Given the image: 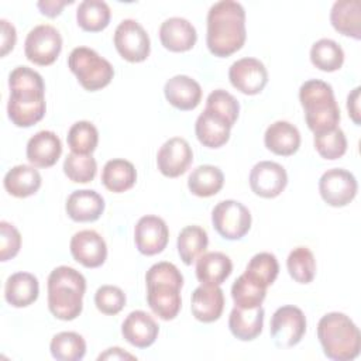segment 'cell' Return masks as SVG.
<instances>
[{
	"instance_id": "6da1fadb",
	"label": "cell",
	"mask_w": 361,
	"mask_h": 361,
	"mask_svg": "<svg viewBox=\"0 0 361 361\" xmlns=\"http://www.w3.org/2000/svg\"><path fill=\"white\" fill-rule=\"evenodd\" d=\"M10 97L7 114L17 127H31L45 116V85L42 76L28 66H17L8 75Z\"/></svg>"
},
{
	"instance_id": "7a4b0ae2",
	"label": "cell",
	"mask_w": 361,
	"mask_h": 361,
	"mask_svg": "<svg viewBox=\"0 0 361 361\" xmlns=\"http://www.w3.org/2000/svg\"><path fill=\"white\" fill-rule=\"evenodd\" d=\"M245 11L238 1L221 0L207 13L206 44L219 58H226L243 48L245 42Z\"/></svg>"
},
{
	"instance_id": "3957f363",
	"label": "cell",
	"mask_w": 361,
	"mask_h": 361,
	"mask_svg": "<svg viewBox=\"0 0 361 361\" xmlns=\"http://www.w3.org/2000/svg\"><path fill=\"white\" fill-rule=\"evenodd\" d=\"M145 282L147 302L152 313L162 320L175 319L182 306L183 276L180 271L171 262H157L147 271Z\"/></svg>"
},
{
	"instance_id": "277c9868",
	"label": "cell",
	"mask_w": 361,
	"mask_h": 361,
	"mask_svg": "<svg viewBox=\"0 0 361 361\" xmlns=\"http://www.w3.org/2000/svg\"><path fill=\"white\" fill-rule=\"evenodd\" d=\"M48 309L59 320H75L83 309L85 276L72 267L61 265L48 276Z\"/></svg>"
},
{
	"instance_id": "5b68a950",
	"label": "cell",
	"mask_w": 361,
	"mask_h": 361,
	"mask_svg": "<svg viewBox=\"0 0 361 361\" xmlns=\"http://www.w3.org/2000/svg\"><path fill=\"white\" fill-rule=\"evenodd\" d=\"M317 338L327 358L351 361L361 350V334L355 323L344 313L331 312L317 323Z\"/></svg>"
},
{
	"instance_id": "8992f818",
	"label": "cell",
	"mask_w": 361,
	"mask_h": 361,
	"mask_svg": "<svg viewBox=\"0 0 361 361\" xmlns=\"http://www.w3.org/2000/svg\"><path fill=\"white\" fill-rule=\"evenodd\" d=\"M299 100L310 131L320 134L338 127L340 107L329 83L319 79L306 80L299 89Z\"/></svg>"
},
{
	"instance_id": "52a82bcc",
	"label": "cell",
	"mask_w": 361,
	"mask_h": 361,
	"mask_svg": "<svg viewBox=\"0 0 361 361\" xmlns=\"http://www.w3.org/2000/svg\"><path fill=\"white\" fill-rule=\"evenodd\" d=\"M68 66L82 87L89 92L106 87L114 76L111 63L87 47L73 48L68 56Z\"/></svg>"
},
{
	"instance_id": "ba28073f",
	"label": "cell",
	"mask_w": 361,
	"mask_h": 361,
	"mask_svg": "<svg viewBox=\"0 0 361 361\" xmlns=\"http://www.w3.org/2000/svg\"><path fill=\"white\" fill-rule=\"evenodd\" d=\"M212 223L223 238L240 240L251 227V213L237 200H221L212 212Z\"/></svg>"
},
{
	"instance_id": "9c48e42d",
	"label": "cell",
	"mask_w": 361,
	"mask_h": 361,
	"mask_svg": "<svg viewBox=\"0 0 361 361\" xmlns=\"http://www.w3.org/2000/svg\"><path fill=\"white\" fill-rule=\"evenodd\" d=\"M62 49L59 31L49 24L34 27L25 38L24 54L27 59L39 66H48L56 61Z\"/></svg>"
},
{
	"instance_id": "30bf717a",
	"label": "cell",
	"mask_w": 361,
	"mask_h": 361,
	"mask_svg": "<svg viewBox=\"0 0 361 361\" xmlns=\"http://www.w3.org/2000/svg\"><path fill=\"white\" fill-rule=\"evenodd\" d=\"M269 331L276 347L290 348L296 345L306 333V316L296 306H281L272 314Z\"/></svg>"
},
{
	"instance_id": "8fae6325",
	"label": "cell",
	"mask_w": 361,
	"mask_h": 361,
	"mask_svg": "<svg viewBox=\"0 0 361 361\" xmlns=\"http://www.w3.org/2000/svg\"><path fill=\"white\" fill-rule=\"evenodd\" d=\"M114 47L128 62H142L148 58L151 42L144 27L131 18L123 20L114 31Z\"/></svg>"
},
{
	"instance_id": "7c38bea8",
	"label": "cell",
	"mask_w": 361,
	"mask_h": 361,
	"mask_svg": "<svg viewBox=\"0 0 361 361\" xmlns=\"http://www.w3.org/2000/svg\"><path fill=\"white\" fill-rule=\"evenodd\" d=\"M357 189L355 176L343 168L329 169L319 179L320 196L333 207L347 206L355 197Z\"/></svg>"
},
{
	"instance_id": "4fadbf2b",
	"label": "cell",
	"mask_w": 361,
	"mask_h": 361,
	"mask_svg": "<svg viewBox=\"0 0 361 361\" xmlns=\"http://www.w3.org/2000/svg\"><path fill=\"white\" fill-rule=\"evenodd\" d=\"M228 79L238 92L254 96L262 92L268 82V72L264 63L255 58H241L231 63Z\"/></svg>"
},
{
	"instance_id": "5bb4252c",
	"label": "cell",
	"mask_w": 361,
	"mask_h": 361,
	"mask_svg": "<svg viewBox=\"0 0 361 361\" xmlns=\"http://www.w3.org/2000/svg\"><path fill=\"white\" fill-rule=\"evenodd\" d=\"M288 183L285 168L274 161H261L250 172L251 190L261 197L272 199L279 196Z\"/></svg>"
},
{
	"instance_id": "9a60e30c",
	"label": "cell",
	"mask_w": 361,
	"mask_h": 361,
	"mask_svg": "<svg viewBox=\"0 0 361 361\" xmlns=\"http://www.w3.org/2000/svg\"><path fill=\"white\" fill-rule=\"evenodd\" d=\"M193 161V151L189 142L180 137L166 140L158 154L157 165L159 172L168 178H178L183 175Z\"/></svg>"
},
{
	"instance_id": "2e32d148",
	"label": "cell",
	"mask_w": 361,
	"mask_h": 361,
	"mask_svg": "<svg viewBox=\"0 0 361 361\" xmlns=\"http://www.w3.org/2000/svg\"><path fill=\"white\" fill-rule=\"evenodd\" d=\"M169 240L166 223L152 214L142 216L134 228V241L138 251L144 255H155L165 250Z\"/></svg>"
},
{
	"instance_id": "e0dca14e",
	"label": "cell",
	"mask_w": 361,
	"mask_h": 361,
	"mask_svg": "<svg viewBox=\"0 0 361 361\" xmlns=\"http://www.w3.org/2000/svg\"><path fill=\"white\" fill-rule=\"evenodd\" d=\"M71 254L75 261L86 268H97L107 258V245L103 237L94 230H82L71 238Z\"/></svg>"
},
{
	"instance_id": "ac0fdd59",
	"label": "cell",
	"mask_w": 361,
	"mask_h": 361,
	"mask_svg": "<svg viewBox=\"0 0 361 361\" xmlns=\"http://www.w3.org/2000/svg\"><path fill=\"white\" fill-rule=\"evenodd\" d=\"M159 327L154 317L144 310L131 312L121 324L123 337L137 348L152 345L158 337Z\"/></svg>"
},
{
	"instance_id": "d6986e66",
	"label": "cell",
	"mask_w": 361,
	"mask_h": 361,
	"mask_svg": "<svg viewBox=\"0 0 361 361\" xmlns=\"http://www.w3.org/2000/svg\"><path fill=\"white\" fill-rule=\"evenodd\" d=\"M25 154L32 166L49 168L59 159L62 154V144L54 131L42 130L28 140Z\"/></svg>"
},
{
	"instance_id": "ffe728a7",
	"label": "cell",
	"mask_w": 361,
	"mask_h": 361,
	"mask_svg": "<svg viewBox=\"0 0 361 361\" xmlns=\"http://www.w3.org/2000/svg\"><path fill=\"white\" fill-rule=\"evenodd\" d=\"M190 309L195 319L212 323L220 319L224 309V295L217 285H200L192 293Z\"/></svg>"
},
{
	"instance_id": "44dd1931",
	"label": "cell",
	"mask_w": 361,
	"mask_h": 361,
	"mask_svg": "<svg viewBox=\"0 0 361 361\" xmlns=\"http://www.w3.org/2000/svg\"><path fill=\"white\" fill-rule=\"evenodd\" d=\"M161 44L172 52H185L193 48L197 34L190 21L182 17L166 18L159 27Z\"/></svg>"
},
{
	"instance_id": "7402d4cb",
	"label": "cell",
	"mask_w": 361,
	"mask_h": 361,
	"mask_svg": "<svg viewBox=\"0 0 361 361\" xmlns=\"http://www.w3.org/2000/svg\"><path fill=\"white\" fill-rule=\"evenodd\" d=\"M165 99L178 110H193L202 100L200 85L186 75H176L166 80L164 86Z\"/></svg>"
},
{
	"instance_id": "603a6c76",
	"label": "cell",
	"mask_w": 361,
	"mask_h": 361,
	"mask_svg": "<svg viewBox=\"0 0 361 361\" xmlns=\"http://www.w3.org/2000/svg\"><path fill=\"white\" fill-rule=\"evenodd\" d=\"M65 210L73 221H96L104 210V199L92 189L75 190L69 195Z\"/></svg>"
},
{
	"instance_id": "cb8c5ba5",
	"label": "cell",
	"mask_w": 361,
	"mask_h": 361,
	"mask_svg": "<svg viewBox=\"0 0 361 361\" xmlns=\"http://www.w3.org/2000/svg\"><path fill=\"white\" fill-rule=\"evenodd\" d=\"M265 147L281 157L293 155L300 147V133L289 121L278 120L268 126L264 134Z\"/></svg>"
},
{
	"instance_id": "d4e9b609",
	"label": "cell",
	"mask_w": 361,
	"mask_h": 361,
	"mask_svg": "<svg viewBox=\"0 0 361 361\" xmlns=\"http://www.w3.org/2000/svg\"><path fill=\"white\" fill-rule=\"evenodd\" d=\"M38 279L30 272L10 275L4 285V299L13 307H27L38 299Z\"/></svg>"
},
{
	"instance_id": "484cf974",
	"label": "cell",
	"mask_w": 361,
	"mask_h": 361,
	"mask_svg": "<svg viewBox=\"0 0 361 361\" xmlns=\"http://www.w3.org/2000/svg\"><path fill=\"white\" fill-rule=\"evenodd\" d=\"M333 28L354 39L361 38V3L358 0H337L330 11Z\"/></svg>"
},
{
	"instance_id": "4316f807",
	"label": "cell",
	"mask_w": 361,
	"mask_h": 361,
	"mask_svg": "<svg viewBox=\"0 0 361 361\" xmlns=\"http://www.w3.org/2000/svg\"><path fill=\"white\" fill-rule=\"evenodd\" d=\"M264 326V309L257 306L252 309H243L234 306L228 317V329L231 334L241 341H251L257 338Z\"/></svg>"
},
{
	"instance_id": "83f0119b",
	"label": "cell",
	"mask_w": 361,
	"mask_h": 361,
	"mask_svg": "<svg viewBox=\"0 0 361 361\" xmlns=\"http://www.w3.org/2000/svg\"><path fill=\"white\" fill-rule=\"evenodd\" d=\"M231 271V259L220 251L202 254L196 262V278L203 285L220 286L230 276Z\"/></svg>"
},
{
	"instance_id": "f1b7e54d",
	"label": "cell",
	"mask_w": 361,
	"mask_h": 361,
	"mask_svg": "<svg viewBox=\"0 0 361 361\" xmlns=\"http://www.w3.org/2000/svg\"><path fill=\"white\" fill-rule=\"evenodd\" d=\"M231 127L220 117L204 110L196 118L195 133L200 144L207 148H220L230 138Z\"/></svg>"
},
{
	"instance_id": "f546056e",
	"label": "cell",
	"mask_w": 361,
	"mask_h": 361,
	"mask_svg": "<svg viewBox=\"0 0 361 361\" xmlns=\"http://www.w3.org/2000/svg\"><path fill=\"white\" fill-rule=\"evenodd\" d=\"M3 185L11 196L28 197L41 188V175L34 166L16 165L4 175Z\"/></svg>"
},
{
	"instance_id": "4dcf8cb0",
	"label": "cell",
	"mask_w": 361,
	"mask_h": 361,
	"mask_svg": "<svg viewBox=\"0 0 361 361\" xmlns=\"http://www.w3.org/2000/svg\"><path fill=\"white\" fill-rule=\"evenodd\" d=\"M137 180V171L134 165L121 158H114L106 162L102 171V183L114 193H121L134 186Z\"/></svg>"
},
{
	"instance_id": "1f68e13d",
	"label": "cell",
	"mask_w": 361,
	"mask_h": 361,
	"mask_svg": "<svg viewBox=\"0 0 361 361\" xmlns=\"http://www.w3.org/2000/svg\"><path fill=\"white\" fill-rule=\"evenodd\" d=\"M224 185V175L214 165H200L195 168L188 178V188L192 195L210 197L220 192Z\"/></svg>"
},
{
	"instance_id": "d6a6232c",
	"label": "cell",
	"mask_w": 361,
	"mask_h": 361,
	"mask_svg": "<svg viewBox=\"0 0 361 361\" xmlns=\"http://www.w3.org/2000/svg\"><path fill=\"white\" fill-rule=\"evenodd\" d=\"M110 7L102 0H83L76 10L78 25L89 32H99L110 23Z\"/></svg>"
},
{
	"instance_id": "836d02e7",
	"label": "cell",
	"mask_w": 361,
	"mask_h": 361,
	"mask_svg": "<svg viewBox=\"0 0 361 361\" xmlns=\"http://www.w3.org/2000/svg\"><path fill=\"white\" fill-rule=\"evenodd\" d=\"M209 245V237L200 226H186L178 235V252L183 264L192 265Z\"/></svg>"
},
{
	"instance_id": "e575fe53",
	"label": "cell",
	"mask_w": 361,
	"mask_h": 361,
	"mask_svg": "<svg viewBox=\"0 0 361 361\" xmlns=\"http://www.w3.org/2000/svg\"><path fill=\"white\" fill-rule=\"evenodd\" d=\"M49 350L58 361H79L86 354V341L75 331H61L52 337Z\"/></svg>"
},
{
	"instance_id": "d590c367",
	"label": "cell",
	"mask_w": 361,
	"mask_h": 361,
	"mask_svg": "<svg viewBox=\"0 0 361 361\" xmlns=\"http://www.w3.org/2000/svg\"><path fill=\"white\" fill-rule=\"evenodd\" d=\"M310 61L323 72H334L343 66L344 51L336 41L322 38L312 45Z\"/></svg>"
},
{
	"instance_id": "8d00e7d4",
	"label": "cell",
	"mask_w": 361,
	"mask_h": 361,
	"mask_svg": "<svg viewBox=\"0 0 361 361\" xmlns=\"http://www.w3.org/2000/svg\"><path fill=\"white\" fill-rule=\"evenodd\" d=\"M66 141L72 152L92 155L99 142V131L90 121H76L69 128Z\"/></svg>"
},
{
	"instance_id": "74e56055",
	"label": "cell",
	"mask_w": 361,
	"mask_h": 361,
	"mask_svg": "<svg viewBox=\"0 0 361 361\" xmlns=\"http://www.w3.org/2000/svg\"><path fill=\"white\" fill-rule=\"evenodd\" d=\"M244 274L261 286L268 288L279 274L278 259L271 252H258L250 259Z\"/></svg>"
},
{
	"instance_id": "f35d334b",
	"label": "cell",
	"mask_w": 361,
	"mask_h": 361,
	"mask_svg": "<svg viewBox=\"0 0 361 361\" xmlns=\"http://www.w3.org/2000/svg\"><path fill=\"white\" fill-rule=\"evenodd\" d=\"M267 295V288L250 279L245 274L240 275L231 286V298L237 307L252 309L261 306Z\"/></svg>"
},
{
	"instance_id": "ab89813d",
	"label": "cell",
	"mask_w": 361,
	"mask_h": 361,
	"mask_svg": "<svg viewBox=\"0 0 361 361\" xmlns=\"http://www.w3.org/2000/svg\"><path fill=\"white\" fill-rule=\"evenodd\" d=\"M286 268L293 281L310 283L316 274V259L307 247L293 248L286 259Z\"/></svg>"
},
{
	"instance_id": "60d3db41",
	"label": "cell",
	"mask_w": 361,
	"mask_h": 361,
	"mask_svg": "<svg viewBox=\"0 0 361 361\" xmlns=\"http://www.w3.org/2000/svg\"><path fill=\"white\" fill-rule=\"evenodd\" d=\"M204 110L213 113L214 116L226 121L230 127H233L238 118L240 104L231 93L223 89H216L207 96Z\"/></svg>"
},
{
	"instance_id": "b9f144b4",
	"label": "cell",
	"mask_w": 361,
	"mask_h": 361,
	"mask_svg": "<svg viewBox=\"0 0 361 361\" xmlns=\"http://www.w3.org/2000/svg\"><path fill=\"white\" fill-rule=\"evenodd\" d=\"M97 164L92 155L71 152L63 161V172L69 180L76 183L92 182L96 176Z\"/></svg>"
},
{
	"instance_id": "7bdbcfd3",
	"label": "cell",
	"mask_w": 361,
	"mask_h": 361,
	"mask_svg": "<svg viewBox=\"0 0 361 361\" xmlns=\"http://www.w3.org/2000/svg\"><path fill=\"white\" fill-rule=\"evenodd\" d=\"M314 148L324 159L341 158L347 151V138L340 127L314 134Z\"/></svg>"
},
{
	"instance_id": "ee69618b",
	"label": "cell",
	"mask_w": 361,
	"mask_h": 361,
	"mask_svg": "<svg viewBox=\"0 0 361 361\" xmlns=\"http://www.w3.org/2000/svg\"><path fill=\"white\" fill-rule=\"evenodd\" d=\"M94 305L103 314L114 316L123 310L126 305V295L118 286L103 285L94 293Z\"/></svg>"
},
{
	"instance_id": "f6af8a7d",
	"label": "cell",
	"mask_w": 361,
	"mask_h": 361,
	"mask_svg": "<svg viewBox=\"0 0 361 361\" xmlns=\"http://www.w3.org/2000/svg\"><path fill=\"white\" fill-rule=\"evenodd\" d=\"M21 247L20 231L7 221H0V261L14 258Z\"/></svg>"
},
{
	"instance_id": "bcb514c9",
	"label": "cell",
	"mask_w": 361,
	"mask_h": 361,
	"mask_svg": "<svg viewBox=\"0 0 361 361\" xmlns=\"http://www.w3.org/2000/svg\"><path fill=\"white\" fill-rule=\"evenodd\" d=\"M1 25V56H6L16 45L17 34L13 24H10L7 20H0Z\"/></svg>"
},
{
	"instance_id": "7dc6e473",
	"label": "cell",
	"mask_w": 361,
	"mask_h": 361,
	"mask_svg": "<svg viewBox=\"0 0 361 361\" xmlns=\"http://www.w3.org/2000/svg\"><path fill=\"white\" fill-rule=\"evenodd\" d=\"M66 4H72V0H41L37 3V7L39 8L41 14L54 18L61 14Z\"/></svg>"
},
{
	"instance_id": "c3c4849f",
	"label": "cell",
	"mask_w": 361,
	"mask_h": 361,
	"mask_svg": "<svg viewBox=\"0 0 361 361\" xmlns=\"http://www.w3.org/2000/svg\"><path fill=\"white\" fill-rule=\"evenodd\" d=\"M360 87L353 89L347 96V110L350 118L354 121V124H361V110H360Z\"/></svg>"
},
{
	"instance_id": "681fc988",
	"label": "cell",
	"mask_w": 361,
	"mask_h": 361,
	"mask_svg": "<svg viewBox=\"0 0 361 361\" xmlns=\"http://www.w3.org/2000/svg\"><path fill=\"white\" fill-rule=\"evenodd\" d=\"M97 360L102 361V360H137V358L133 354L121 350L120 347H111V348H107L103 354H100Z\"/></svg>"
}]
</instances>
